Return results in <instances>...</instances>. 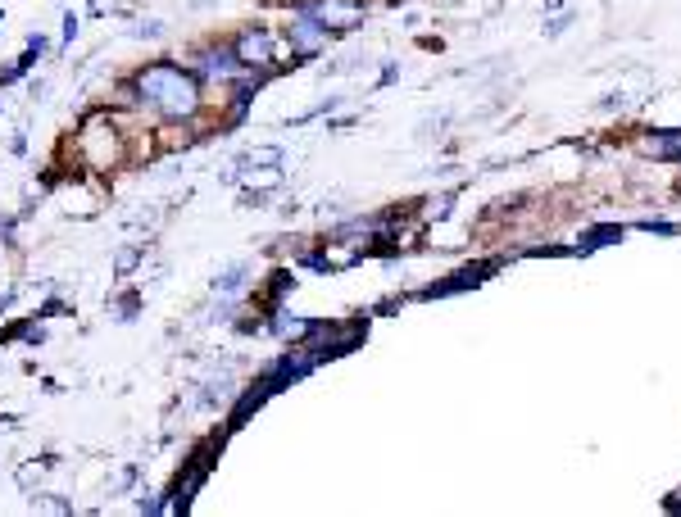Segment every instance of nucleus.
<instances>
[{
	"instance_id": "1",
	"label": "nucleus",
	"mask_w": 681,
	"mask_h": 517,
	"mask_svg": "<svg viewBox=\"0 0 681 517\" xmlns=\"http://www.w3.org/2000/svg\"><path fill=\"white\" fill-rule=\"evenodd\" d=\"M132 87H137V109L155 114L159 123H200V114L209 109L205 82L173 59H155V64L137 69Z\"/></svg>"
},
{
	"instance_id": "2",
	"label": "nucleus",
	"mask_w": 681,
	"mask_h": 517,
	"mask_svg": "<svg viewBox=\"0 0 681 517\" xmlns=\"http://www.w3.org/2000/svg\"><path fill=\"white\" fill-rule=\"evenodd\" d=\"M73 159H78L87 173H119L132 164V109H96V114L82 118L78 137L69 141Z\"/></svg>"
},
{
	"instance_id": "3",
	"label": "nucleus",
	"mask_w": 681,
	"mask_h": 517,
	"mask_svg": "<svg viewBox=\"0 0 681 517\" xmlns=\"http://www.w3.org/2000/svg\"><path fill=\"white\" fill-rule=\"evenodd\" d=\"M187 69L196 73L200 82H205V91L209 87H218V91H227V87H237L241 78H246V64L237 59V50H232V41H223V37H209V41H200V46H191V55H187Z\"/></svg>"
},
{
	"instance_id": "4",
	"label": "nucleus",
	"mask_w": 681,
	"mask_h": 517,
	"mask_svg": "<svg viewBox=\"0 0 681 517\" xmlns=\"http://www.w3.org/2000/svg\"><path fill=\"white\" fill-rule=\"evenodd\" d=\"M227 41H232V50H237V59L246 64V69H259V73L282 69V55H277L282 37H277L273 28H264V23H246V28L232 32Z\"/></svg>"
},
{
	"instance_id": "5",
	"label": "nucleus",
	"mask_w": 681,
	"mask_h": 517,
	"mask_svg": "<svg viewBox=\"0 0 681 517\" xmlns=\"http://www.w3.org/2000/svg\"><path fill=\"white\" fill-rule=\"evenodd\" d=\"M291 14H309L314 23H323L327 32H355L368 23V0H296Z\"/></svg>"
},
{
	"instance_id": "6",
	"label": "nucleus",
	"mask_w": 681,
	"mask_h": 517,
	"mask_svg": "<svg viewBox=\"0 0 681 517\" xmlns=\"http://www.w3.org/2000/svg\"><path fill=\"white\" fill-rule=\"evenodd\" d=\"M282 46H287V64H305V59H318L332 46V32L309 14H291V23L282 28Z\"/></svg>"
},
{
	"instance_id": "7",
	"label": "nucleus",
	"mask_w": 681,
	"mask_h": 517,
	"mask_svg": "<svg viewBox=\"0 0 681 517\" xmlns=\"http://www.w3.org/2000/svg\"><path fill=\"white\" fill-rule=\"evenodd\" d=\"M268 395H273V386H268V377H259L255 386H246L241 391V400H237V409H232V418H227V431H237V427H246L250 422V413H259L268 404Z\"/></svg>"
},
{
	"instance_id": "8",
	"label": "nucleus",
	"mask_w": 681,
	"mask_h": 517,
	"mask_svg": "<svg viewBox=\"0 0 681 517\" xmlns=\"http://www.w3.org/2000/svg\"><path fill=\"white\" fill-rule=\"evenodd\" d=\"M495 264H473V268H459V273L450 277V282H432L423 291V300H436V295H454V291H464V286H477V282H486V273H491Z\"/></svg>"
},
{
	"instance_id": "9",
	"label": "nucleus",
	"mask_w": 681,
	"mask_h": 517,
	"mask_svg": "<svg viewBox=\"0 0 681 517\" xmlns=\"http://www.w3.org/2000/svg\"><path fill=\"white\" fill-rule=\"evenodd\" d=\"M241 182H246L250 196H268V191H277V186H282V168H246V173H241Z\"/></svg>"
},
{
	"instance_id": "10",
	"label": "nucleus",
	"mask_w": 681,
	"mask_h": 517,
	"mask_svg": "<svg viewBox=\"0 0 681 517\" xmlns=\"http://www.w3.org/2000/svg\"><path fill=\"white\" fill-rule=\"evenodd\" d=\"M641 146H645V155H654V159H677L681 155V132H654V137H645Z\"/></svg>"
},
{
	"instance_id": "11",
	"label": "nucleus",
	"mask_w": 681,
	"mask_h": 517,
	"mask_svg": "<svg viewBox=\"0 0 681 517\" xmlns=\"http://www.w3.org/2000/svg\"><path fill=\"white\" fill-rule=\"evenodd\" d=\"M137 309H141V295L137 291H123V295H114V300H109V313H114L119 322H132V318H137Z\"/></svg>"
},
{
	"instance_id": "12",
	"label": "nucleus",
	"mask_w": 681,
	"mask_h": 517,
	"mask_svg": "<svg viewBox=\"0 0 681 517\" xmlns=\"http://www.w3.org/2000/svg\"><path fill=\"white\" fill-rule=\"evenodd\" d=\"M241 164H250V168H282V146H255L250 150Z\"/></svg>"
},
{
	"instance_id": "13",
	"label": "nucleus",
	"mask_w": 681,
	"mask_h": 517,
	"mask_svg": "<svg viewBox=\"0 0 681 517\" xmlns=\"http://www.w3.org/2000/svg\"><path fill=\"white\" fill-rule=\"evenodd\" d=\"M37 50H23V55L19 59H14V64H10V69H0V87H10V82H19L23 78V73H28L32 69V64H37Z\"/></svg>"
},
{
	"instance_id": "14",
	"label": "nucleus",
	"mask_w": 681,
	"mask_h": 517,
	"mask_svg": "<svg viewBox=\"0 0 681 517\" xmlns=\"http://www.w3.org/2000/svg\"><path fill=\"white\" fill-rule=\"evenodd\" d=\"M613 241H622V227H618V223L586 232V236H582V250H600V245H613Z\"/></svg>"
},
{
	"instance_id": "15",
	"label": "nucleus",
	"mask_w": 681,
	"mask_h": 517,
	"mask_svg": "<svg viewBox=\"0 0 681 517\" xmlns=\"http://www.w3.org/2000/svg\"><path fill=\"white\" fill-rule=\"evenodd\" d=\"M241 286H246V268H227V273L214 282V291L218 295H237Z\"/></svg>"
},
{
	"instance_id": "16",
	"label": "nucleus",
	"mask_w": 681,
	"mask_h": 517,
	"mask_svg": "<svg viewBox=\"0 0 681 517\" xmlns=\"http://www.w3.org/2000/svg\"><path fill=\"white\" fill-rule=\"evenodd\" d=\"M164 23H159V19H146V23H137V28H132V37H141V41H159V37H164Z\"/></svg>"
},
{
	"instance_id": "17",
	"label": "nucleus",
	"mask_w": 681,
	"mask_h": 517,
	"mask_svg": "<svg viewBox=\"0 0 681 517\" xmlns=\"http://www.w3.org/2000/svg\"><path fill=\"white\" fill-rule=\"evenodd\" d=\"M32 508H41V513H69L64 499H50V495H32Z\"/></svg>"
},
{
	"instance_id": "18",
	"label": "nucleus",
	"mask_w": 681,
	"mask_h": 517,
	"mask_svg": "<svg viewBox=\"0 0 681 517\" xmlns=\"http://www.w3.org/2000/svg\"><path fill=\"white\" fill-rule=\"evenodd\" d=\"M14 227H19V218H10V214L0 218V245H10V241H14Z\"/></svg>"
},
{
	"instance_id": "19",
	"label": "nucleus",
	"mask_w": 681,
	"mask_h": 517,
	"mask_svg": "<svg viewBox=\"0 0 681 517\" xmlns=\"http://www.w3.org/2000/svg\"><path fill=\"white\" fill-rule=\"evenodd\" d=\"M73 37H78V14H64V46H73Z\"/></svg>"
},
{
	"instance_id": "20",
	"label": "nucleus",
	"mask_w": 681,
	"mask_h": 517,
	"mask_svg": "<svg viewBox=\"0 0 681 517\" xmlns=\"http://www.w3.org/2000/svg\"><path fill=\"white\" fill-rule=\"evenodd\" d=\"M60 313H64V300H46L37 309V318H60Z\"/></svg>"
},
{
	"instance_id": "21",
	"label": "nucleus",
	"mask_w": 681,
	"mask_h": 517,
	"mask_svg": "<svg viewBox=\"0 0 681 517\" xmlns=\"http://www.w3.org/2000/svg\"><path fill=\"white\" fill-rule=\"evenodd\" d=\"M137 259H141V250H123L119 254V273H132V268H137Z\"/></svg>"
},
{
	"instance_id": "22",
	"label": "nucleus",
	"mask_w": 681,
	"mask_h": 517,
	"mask_svg": "<svg viewBox=\"0 0 681 517\" xmlns=\"http://www.w3.org/2000/svg\"><path fill=\"white\" fill-rule=\"evenodd\" d=\"M28 50H37V55H46V50H50V41L41 37V32H32V37H28Z\"/></svg>"
},
{
	"instance_id": "23",
	"label": "nucleus",
	"mask_w": 681,
	"mask_h": 517,
	"mask_svg": "<svg viewBox=\"0 0 681 517\" xmlns=\"http://www.w3.org/2000/svg\"><path fill=\"white\" fill-rule=\"evenodd\" d=\"M273 5H287V10H291V5H296V0H273Z\"/></svg>"
},
{
	"instance_id": "24",
	"label": "nucleus",
	"mask_w": 681,
	"mask_h": 517,
	"mask_svg": "<svg viewBox=\"0 0 681 517\" xmlns=\"http://www.w3.org/2000/svg\"><path fill=\"white\" fill-rule=\"evenodd\" d=\"M0 28H5V14H0Z\"/></svg>"
},
{
	"instance_id": "25",
	"label": "nucleus",
	"mask_w": 681,
	"mask_h": 517,
	"mask_svg": "<svg viewBox=\"0 0 681 517\" xmlns=\"http://www.w3.org/2000/svg\"><path fill=\"white\" fill-rule=\"evenodd\" d=\"M677 164H681V155H677Z\"/></svg>"
}]
</instances>
